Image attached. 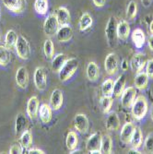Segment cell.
Segmentation results:
<instances>
[{
    "mask_svg": "<svg viewBox=\"0 0 153 154\" xmlns=\"http://www.w3.org/2000/svg\"><path fill=\"white\" fill-rule=\"evenodd\" d=\"M131 113L136 120H142L148 114V104L146 97L143 95L136 96L131 105Z\"/></svg>",
    "mask_w": 153,
    "mask_h": 154,
    "instance_id": "1",
    "label": "cell"
},
{
    "mask_svg": "<svg viewBox=\"0 0 153 154\" xmlns=\"http://www.w3.org/2000/svg\"><path fill=\"white\" fill-rule=\"evenodd\" d=\"M78 68V60L77 58H69L66 59L65 65L61 68V70L59 71V79L62 82L67 81L69 79H71L72 76L76 73V71Z\"/></svg>",
    "mask_w": 153,
    "mask_h": 154,
    "instance_id": "2",
    "label": "cell"
},
{
    "mask_svg": "<svg viewBox=\"0 0 153 154\" xmlns=\"http://www.w3.org/2000/svg\"><path fill=\"white\" fill-rule=\"evenodd\" d=\"M105 37L108 45L111 48L115 47L117 39V21L114 16H111L107 21L105 27Z\"/></svg>",
    "mask_w": 153,
    "mask_h": 154,
    "instance_id": "3",
    "label": "cell"
},
{
    "mask_svg": "<svg viewBox=\"0 0 153 154\" xmlns=\"http://www.w3.org/2000/svg\"><path fill=\"white\" fill-rule=\"evenodd\" d=\"M15 49L18 57L20 59L22 60L29 59L31 55V46L29 42H28V40L24 36L22 35L18 36V40L15 45Z\"/></svg>",
    "mask_w": 153,
    "mask_h": 154,
    "instance_id": "4",
    "label": "cell"
},
{
    "mask_svg": "<svg viewBox=\"0 0 153 154\" xmlns=\"http://www.w3.org/2000/svg\"><path fill=\"white\" fill-rule=\"evenodd\" d=\"M47 70L44 66H38L33 75V81L36 89L40 91H43L47 86Z\"/></svg>",
    "mask_w": 153,
    "mask_h": 154,
    "instance_id": "5",
    "label": "cell"
},
{
    "mask_svg": "<svg viewBox=\"0 0 153 154\" xmlns=\"http://www.w3.org/2000/svg\"><path fill=\"white\" fill-rule=\"evenodd\" d=\"M59 22L55 14H50L48 15L44 23V32L47 37H53L57 34L59 29Z\"/></svg>",
    "mask_w": 153,
    "mask_h": 154,
    "instance_id": "6",
    "label": "cell"
},
{
    "mask_svg": "<svg viewBox=\"0 0 153 154\" xmlns=\"http://www.w3.org/2000/svg\"><path fill=\"white\" fill-rule=\"evenodd\" d=\"M102 135L100 132H95L90 136L86 143V149L91 154L94 153H102L101 146H102Z\"/></svg>",
    "mask_w": 153,
    "mask_h": 154,
    "instance_id": "7",
    "label": "cell"
},
{
    "mask_svg": "<svg viewBox=\"0 0 153 154\" xmlns=\"http://www.w3.org/2000/svg\"><path fill=\"white\" fill-rule=\"evenodd\" d=\"M136 89L134 86H130L124 89V92L121 95V104L124 108L128 109L131 107L136 97Z\"/></svg>",
    "mask_w": 153,
    "mask_h": 154,
    "instance_id": "8",
    "label": "cell"
},
{
    "mask_svg": "<svg viewBox=\"0 0 153 154\" xmlns=\"http://www.w3.org/2000/svg\"><path fill=\"white\" fill-rule=\"evenodd\" d=\"M118 57L116 54L115 53H110L107 54V57L104 60V69L108 75L113 76L116 74L118 70Z\"/></svg>",
    "mask_w": 153,
    "mask_h": 154,
    "instance_id": "9",
    "label": "cell"
},
{
    "mask_svg": "<svg viewBox=\"0 0 153 154\" xmlns=\"http://www.w3.org/2000/svg\"><path fill=\"white\" fill-rule=\"evenodd\" d=\"M147 61H148V59H147V57L145 54H143V53L135 54L130 61V67L132 69V71H134L136 73L142 71L143 68L146 66Z\"/></svg>",
    "mask_w": 153,
    "mask_h": 154,
    "instance_id": "10",
    "label": "cell"
},
{
    "mask_svg": "<svg viewBox=\"0 0 153 154\" xmlns=\"http://www.w3.org/2000/svg\"><path fill=\"white\" fill-rule=\"evenodd\" d=\"M3 5L12 13L21 14L26 9V0H2Z\"/></svg>",
    "mask_w": 153,
    "mask_h": 154,
    "instance_id": "11",
    "label": "cell"
},
{
    "mask_svg": "<svg viewBox=\"0 0 153 154\" xmlns=\"http://www.w3.org/2000/svg\"><path fill=\"white\" fill-rule=\"evenodd\" d=\"M39 108H40V102L37 96L31 97L29 101L27 102V108L26 112L30 119L34 120L39 116Z\"/></svg>",
    "mask_w": 153,
    "mask_h": 154,
    "instance_id": "12",
    "label": "cell"
},
{
    "mask_svg": "<svg viewBox=\"0 0 153 154\" xmlns=\"http://www.w3.org/2000/svg\"><path fill=\"white\" fill-rule=\"evenodd\" d=\"M135 128L136 127L131 122H127L123 125L121 129V133H120V140L123 144H126V145L130 144Z\"/></svg>",
    "mask_w": 153,
    "mask_h": 154,
    "instance_id": "13",
    "label": "cell"
},
{
    "mask_svg": "<svg viewBox=\"0 0 153 154\" xmlns=\"http://www.w3.org/2000/svg\"><path fill=\"white\" fill-rule=\"evenodd\" d=\"M57 39L60 43H67L73 37V29L72 27L67 24V25H62L59 27V29L57 32Z\"/></svg>",
    "mask_w": 153,
    "mask_h": 154,
    "instance_id": "14",
    "label": "cell"
},
{
    "mask_svg": "<svg viewBox=\"0 0 153 154\" xmlns=\"http://www.w3.org/2000/svg\"><path fill=\"white\" fill-rule=\"evenodd\" d=\"M74 127L78 132L85 134L89 130L90 127L88 117L84 114H78L74 119Z\"/></svg>",
    "mask_w": 153,
    "mask_h": 154,
    "instance_id": "15",
    "label": "cell"
},
{
    "mask_svg": "<svg viewBox=\"0 0 153 154\" xmlns=\"http://www.w3.org/2000/svg\"><path fill=\"white\" fill-rule=\"evenodd\" d=\"M120 118L115 112H110V113H108L105 121L106 129L109 131H117L120 128Z\"/></svg>",
    "mask_w": 153,
    "mask_h": 154,
    "instance_id": "16",
    "label": "cell"
},
{
    "mask_svg": "<svg viewBox=\"0 0 153 154\" xmlns=\"http://www.w3.org/2000/svg\"><path fill=\"white\" fill-rule=\"evenodd\" d=\"M16 83L20 89H26L29 84V73L25 66H20L16 72Z\"/></svg>",
    "mask_w": 153,
    "mask_h": 154,
    "instance_id": "17",
    "label": "cell"
},
{
    "mask_svg": "<svg viewBox=\"0 0 153 154\" xmlns=\"http://www.w3.org/2000/svg\"><path fill=\"white\" fill-rule=\"evenodd\" d=\"M64 103V95L63 91L59 89H55L52 91L51 97H50V105L53 110L58 111Z\"/></svg>",
    "mask_w": 153,
    "mask_h": 154,
    "instance_id": "18",
    "label": "cell"
},
{
    "mask_svg": "<svg viewBox=\"0 0 153 154\" xmlns=\"http://www.w3.org/2000/svg\"><path fill=\"white\" fill-rule=\"evenodd\" d=\"M131 38H132V42H133L134 45L138 49L142 48L146 43L145 32L142 29H140V28H136V29H135L132 32Z\"/></svg>",
    "mask_w": 153,
    "mask_h": 154,
    "instance_id": "19",
    "label": "cell"
},
{
    "mask_svg": "<svg viewBox=\"0 0 153 154\" xmlns=\"http://www.w3.org/2000/svg\"><path fill=\"white\" fill-rule=\"evenodd\" d=\"M130 25L127 20H121L117 23V38L121 41H127L130 35Z\"/></svg>",
    "mask_w": 153,
    "mask_h": 154,
    "instance_id": "20",
    "label": "cell"
},
{
    "mask_svg": "<svg viewBox=\"0 0 153 154\" xmlns=\"http://www.w3.org/2000/svg\"><path fill=\"white\" fill-rule=\"evenodd\" d=\"M39 116L44 124H48L52 120L53 109L48 103H41L39 108Z\"/></svg>",
    "mask_w": 153,
    "mask_h": 154,
    "instance_id": "21",
    "label": "cell"
},
{
    "mask_svg": "<svg viewBox=\"0 0 153 154\" xmlns=\"http://www.w3.org/2000/svg\"><path fill=\"white\" fill-rule=\"evenodd\" d=\"M55 16L57 18V20L59 22V25H67L70 23L71 16L69 10L65 7H59L57 10H55Z\"/></svg>",
    "mask_w": 153,
    "mask_h": 154,
    "instance_id": "22",
    "label": "cell"
},
{
    "mask_svg": "<svg viewBox=\"0 0 153 154\" xmlns=\"http://www.w3.org/2000/svg\"><path fill=\"white\" fill-rule=\"evenodd\" d=\"M148 80H149V78L146 72L140 71L136 73L135 76V79H134V84H135L136 89L140 90V91L145 90L148 85Z\"/></svg>",
    "mask_w": 153,
    "mask_h": 154,
    "instance_id": "23",
    "label": "cell"
},
{
    "mask_svg": "<svg viewBox=\"0 0 153 154\" xmlns=\"http://www.w3.org/2000/svg\"><path fill=\"white\" fill-rule=\"evenodd\" d=\"M86 75L90 81H96L100 76V68L98 65L93 61L90 62L86 68Z\"/></svg>",
    "mask_w": 153,
    "mask_h": 154,
    "instance_id": "24",
    "label": "cell"
},
{
    "mask_svg": "<svg viewBox=\"0 0 153 154\" xmlns=\"http://www.w3.org/2000/svg\"><path fill=\"white\" fill-rule=\"evenodd\" d=\"M124 89H126V76H124V74H122L115 81L113 95H115L116 98L121 97Z\"/></svg>",
    "mask_w": 153,
    "mask_h": 154,
    "instance_id": "25",
    "label": "cell"
},
{
    "mask_svg": "<svg viewBox=\"0 0 153 154\" xmlns=\"http://www.w3.org/2000/svg\"><path fill=\"white\" fill-rule=\"evenodd\" d=\"M66 61V57L64 54H57L52 59V69L54 73H59L61 68Z\"/></svg>",
    "mask_w": 153,
    "mask_h": 154,
    "instance_id": "26",
    "label": "cell"
},
{
    "mask_svg": "<svg viewBox=\"0 0 153 154\" xmlns=\"http://www.w3.org/2000/svg\"><path fill=\"white\" fill-rule=\"evenodd\" d=\"M93 24V19L92 17L90 15L88 12L83 13L80 19H79V22H78V26H79V31L80 32H85L87 30H89L90 28L92 26Z\"/></svg>",
    "mask_w": 153,
    "mask_h": 154,
    "instance_id": "27",
    "label": "cell"
},
{
    "mask_svg": "<svg viewBox=\"0 0 153 154\" xmlns=\"http://www.w3.org/2000/svg\"><path fill=\"white\" fill-rule=\"evenodd\" d=\"M28 127V120L26 116L23 114H19L17 118H16V123H15V131L16 135H21Z\"/></svg>",
    "mask_w": 153,
    "mask_h": 154,
    "instance_id": "28",
    "label": "cell"
},
{
    "mask_svg": "<svg viewBox=\"0 0 153 154\" xmlns=\"http://www.w3.org/2000/svg\"><path fill=\"white\" fill-rule=\"evenodd\" d=\"M130 144L132 148H135V149H139L143 144V133L138 127H136L135 128Z\"/></svg>",
    "mask_w": 153,
    "mask_h": 154,
    "instance_id": "29",
    "label": "cell"
},
{
    "mask_svg": "<svg viewBox=\"0 0 153 154\" xmlns=\"http://www.w3.org/2000/svg\"><path fill=\"white\" fill-rule=\"evenodd\" d=\"M66 144V148L70 151H73L77 149L78 145V137L75 131H69L67 133Z\"/></svg>",
    "mask_w": 153,
    "mask_h": 154,
    "instance_id": "30",
    "label": "cell"
},
{
    "mask_svg": "<svg viewBox=\"0 0 153 154\" xmlns=\"http://www.w3.org/2000/svg\"><path fill=\"white\" fill-rule=\"evenodd\" d=\"M11 61L10 49L5 45H0V66H7Z\"/></svg>",
    "mask_w": 153,
    "mask_h": 154,
    "instance_id": "31",
    "label": "cell"
},
{
    "mask_svg": "<svg viewBox=\"0 0 153 154\" xmlns=\"http://www.w3.org/2000/svg\"><path fill=\"white\" fill-rule=\"evenodd\" d=\"M113 103H114V99L112 96L103 95L100 99V105L103 113L105 115L110 113L111 109L113 107Z\"/></svg>",
    "mask_w": 153,
    "mask_h": 154,
    "instance_id": "32",
    "label": "cell"
},
{
    "mask_svg": "<svg viewBox=\"0 0 153 154\" xmlns=\"http://www.w3.org/2000/svg\"><path fill=\"white\" fill-rule=\"evenodd\" d=\"M17 40H18V34L16 33V32L13 30H9L7 32V33L5 35V45H4L11 50L15 47Z\"/></svg>",
    "mask_w": 153,
    "mask_h": 154,
    "instance_id": "33",
    "label": "cell"
},
{
    "mask_svg": "<svg viewBox=\"0 0 153 154\" xmlns=\"http://www.w3.org/2000/svg\"><path fill=\"white\" fill-rule=\"evenodd\" d=\"M102 153L111 154L113 151V139L110 135H104L102 137V146H101Z\"/></svg>",
    "mask_w": 153,
    "mask_h": 154,
    "instance_id": "34",
    "label": "cell"
},
{
    "mask_svg": "<svg viewBox=\"0 0 153 154\" xmlns=\"http://www.w3.org/2000/svg\"><path fill=\"white\" fill-rule=\"evenodd\" d=\"M49 8V1L48 0H35L34 2V9L39 15H46Z\"/></svg>",
    "mask_w": 153,
    "mask_h": 154,
    "instance_id": "35",
    "label": "cell"
},
{
    "mask_svg": "<svg viewBox=\"0 0 153 154\" xmlns=\"http://www.w3.org/2000/svg\"><path fill=\"white\" fill-rule=\"evenodd\" d=\"M20 144L24 149H29L32 146V134L30 130L26 129L20 135Z\"/></svg>",
    "mask_w": 153,
    "mask_h": 154,
    "instance_id": "36",
    "label": "cell"
},
{
    "mask_svg": "<svg viewBox=\"0 0 153 154\" xmlns=\"http://www.w3.org/2000/svg\"><path fill=\"white\" fill-rule=\"evenodd\" d=\"M44 53L46 59H48V60L53 59V57H54V44L50 38H47L44 41Z\"/></svg>",
    "mask_w": 153,
    "mask_h": 154,
    "instance_id": "37",
    "label": "cell"
},
{
    "mask_svg": "<svg viewBox=\"0 0 153 154\" xmlns=\"http://www.w3.org/2000/svg\"><path fill=\"white\" fill-rule=\"evenodd\" d=\"M114 80L108 79L106 80L103 81V83L102 84V91L103 95H107V96H112L113 95V91H114Z\"/></svg>",
    "mask_w": 153,
    "mask_h": 154,
    "instance_id": "38",
    "label": "cell"
},
{
    "mask_svg": "<svg viewBox=\"0 0 153 154\" xmlns=\"http://www.w3.org/2000/svg\"><path fill=\"white\" fill-rule=\"evenodd\" d=\"M137 15V4L136 1H130L127 8V18L133 20Z\"/></svg>",
    "mask_w": 153,
    "mask_h": 154,
    "instance_id": "39",
    "label": "cell"
},
{
    "mask_svg": "<svg viewBox=\"0 0 153 154\" xmlns=\"http://www.w3.org/2000/svg\"><path fill=\"white\" fill-rule=\"evenodd\" d=\"M144 151L153 154V132L148 134L144 141Z\"/></svg>",
    "mask_w": 153,
    "mask_h": 154,
    "instance_id": "40",
    "label": "cell"
},
{
    "mask_svg": "<svg viewBox=\"0 0 153 154\" xmlns=\"http://www.w3.org/2000/svg\"><path fill=\"white\" fill-rule=\"evenodd\" d=\"M23 150H24V148L22 147V145L20 142V143L13 144L12 147L9 149L8 153H10V154H21V153H24Z\"/></svg>",
    "mask_w": 153,
    "mask_h": 154,
    "instance_id": "41",
    "label": "cell"
},
{
    "mask_svg": "<svg viewBox=\"0 0 153 154\" xmlns=\"http://www.w3.org/2000/svg\"><path fill=\"white\" fill-rule=\"evenodd\" d=\"M146 73L150 79H153V58L148 59L146 64Z\"/></svg>",
    "mask_w": 153,
    "mask_h": 154,
    "instance_id": "42",
    "label": "cell"
},
{
    "mask_svg": "<svg viewBox=\"0 0 153 154\" xmlns=\"http://www.w3.org/2000/svg\"><path fill=\"white\" fill-rule=\"evenodd\" d=\"M27 153H28V154H44L45 152H44V150L40 149H34V148L31 149V148H30L29 149H28Z\"/></svg>",
    "mask_w": 153,
    "mask_h": 154,
    "instance_id": "43",
    "label": "cell"
},
{
    "mask_svg": "<svg viewBox=\"0 0 153 154\" xmlns=\"http://www.w3.org/2000/svg\"><path fill=\"white\" fill-rule=\"evenodd\" d=\"M92 2L97 8H103L106 4V0H92Z\"/></svg>",
    "mask_w": 153,
    "mask_h": 154,
    "instance_id": "44",
    "label": "cell"
},
{
    "mask_svg": "<svg viewBox=\"0 0 153 154\" xmlns=\"http://www.w3.org/2000/svg\"><path fill=\"white\" fill-rule=\"evenodd\" d=\"M121 67H122V69H123L124 71H127V69H128V62H127L126 59H124V60L122 61Z\"/></svg>",
    "mask_w": 153,
    "mask_h": 154,
    "instance_id": "45",
    "label": "cell"
},
{
    "mask_svg": "<svg viewBox=\"0 0 153 154\" xmlns=\"http://www.w3.org/2000/svg\"><path fill=\"white\" fill-rule=\"evenodd\" d=\"M148 45L149 49L153 52V34L149 36V38L148 40Z\"/></svg>",
    "mask_w": 153,
    "mask_h": 154,
    "instance_id": "46",
    "label": "cell"
},
{
    "mask_svg": "<svg viewBox=\"0 0 153 154\" xmlns=\"http://www.w3.org/2000/svg\"><path fill=\"white\" fill-rule=\"evenodd\" d=\"M141 3L145 8H148L152 3V0H141Z\"/></svg>",
    "mask_w": 153,
    "mask_h": 154,
    "instance_id": "47",
    "label": "cell"
},
{
    "mask_svg": "<svg viewBox=\"0 0 153 154\" xmlns=\"http://www.w3.org/2000/svg\"><path fill=\"white\" fill-rule=\"evenodd\" d=\"M128 153L129 154H140L141 152L138 150V149H135V148H131L129 150H128Z\"/></svg>",
    "mask_w": 153,
    "mask_h": 154,
    "instance_id": "48",
    "label": "cell"
},
{
    "mask_svg": "<svg viewBox=\"0 0 153 154\" xmlns=\"http://www.w3.org/2000/svg\"><path fill=\"white\" fill-rule=\"evenodd\" d=\"M149 32H151V34H153V20L149 24Z\"/></svg>",
    "mask_w": 153,
    "mask_h": 154,
    "instance_id": "49",
    "label": "cell"
},
{
    "mask_svg": "<svg viewBox=\"0 0 153 154\" xmlns=\"http://www.w3.org/2000/svg\"><path fill=\"white\" fill-rule=\"evenodd\" d=\"M150 117H151V120L153 121V105L151 107V111H150Z\"/></svg>",
    "mask_w": 153,
    "mask_h": 154,
    "instance_id": "50",
    "label": "cell"
},
{
    "mask_svg": "<svg viewBox=\"0 0 153 154\" xmlns=\"http://www.w3.org/2000/svg\"><path fill=\"white\" fill-rule=\"evenodd\" d=\"M0 18H1V10H0Z\"/></svg>",
    "mask_w": 153,
    "mask_h": 154,
    "instance_id": "51",
    "label": "cell"
}]
</instances>
